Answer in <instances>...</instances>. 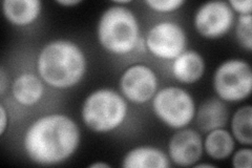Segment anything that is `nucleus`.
<instances>
[{
	"label": "nucleus",
	"instance_id": "obj_1",
	"mask_svg": "<svg viewBox=\"0 0 252 168\" xmlns=\"http://www.w3.org/2000/svg\"><path fill=\"white\" fill-rule=\"evenodd\" d=\"M80 131L65 115L53 114L39 118L26 133L23 145L32 161L40 165L64 162L78 148Z\"/></svg>",
	"mask_w": 252,
	"mask_h": 168
},
{
	"label": "nucleus",
	"instance_id": "obj_2",
	"mask_svg": "<svg viewBox=\"0 0 252 168\" xmlns=\"http://www.w3.org/2000/svg\"><path fill=\"white\" fill-rule=\"evenodd\" d=\"M37 69L46 84L55 89H69L82 80L86 70V58L76 43L57 40L41 50Z\"/></svg>",
	"mask_w": 252,
	"mask_h": 168
},
{
	"label": "nucleus",
	"instance_id": "obj_3",
	"mask_svg": "<svg viewBox=\"0 0 252 168\" xmlns=\"http://www.w3.org/2000/svg\"><path fill=\"white\" fill-rule=\"evenodd\" d=\"M98 39L104 49L115 55H126L138 47L139 25L131 11L121 5L110 6L99 20Z\"/></svg>",
	"mask_w": 252,
	"mask_h": 168
},
{
	"label": "nucleus",
	"instance_id": "obj_4",
	"mask_svg": "<svg viewBox=\"0 0 252 168\" xmlns=\"http://www.w3.org/2000/svg\"><path fill=\"white\" fill-rule=\"evenodd\" d=\"M82 119L90 130L107 133L119 127L127 115V104L112 90H98L84 101Z\"/></svg>",
	"mask_w": 252,
	"mask_h": 168
},
{
	"label": "nucleus",
	"instance_id": "obj_5",
	"mask_svg": "<svg viewBox=\"0 0 252 168\" xmlns=\"http://www.w3.org/2000/svg\"><path fill=\"white\" fill-rule=\"evenodd\" d=\"M153 107L157 117L175 130L184 129L195 115V105L191 96L176 86L165 87L156 93Z\"/></svg>",
	"mask_w": 252,
	"mask_h": 168
},
{
	"label": "nucleus",
	"instance_id": "obj_6",
	"mask_svg": "<svg viewBox=\"0 0 252 168\" xmlns=\"http://www.w3.org/2000/svg\"><path fill=\"white\" fill-rule=\"evenodd\" d=\"M214 86L219 97L224 101L236 102L247 98L252 87L250 66L239 59L225 61L216 70Z\"/></svg>",
	"mask_w": 252,
	"mask_h": 168
},
{
	"label": "nucleus",
	"instance_id": "obj_7",
	"mask_svg": "<svg viewBox=\"0 0 252 168\" xmlns=\"http://www.w3.org/2000/svg\"><path fill=\"white\" fill-rule=\"evenodd\" d=\"M145 43L148 51L156 57L175 60L185 52L187 37L183 29L177 23L163 21L149 30Z\"/></svg>",
	"mask_w": 252,
	"mask_h": 168
},
{
	"label": "nucleus",
	"instance_id": "obj_8",
	"mask_svg": "<svg viewBox=\"0 0 252 168\" xmlns=\"http://www.w3.org/2000/svg\"><path fill=\"white\" fill-rule=\"evenodd\" d=\"M233 12L227 2L210 1L203 4L194 16V27L206 38H220L233 25Z\"/></svg>",
	"mask_w": 252,
	"mask_h": 168
},
{
	"label": "nucleus",
	"instance_id": "obj_9",
	"mask_svg": "<svg viewBox=\"0 0 252 168\" xmlns=\"http://www.w3.org/2000/svg\"><path fill=\"white\" fill-rule=\"evenodd\" d=\"M120 87L126 99L132 103L143 104L155 97L158 79L151 67L135 65L123 73L120 79Z\"/></svg>",
	"mask_w": 252,
	"mask_h": 168
},
{
	"label": "nucleus",
	"instance_id": "obj_10",
	"mask_svg": "<svg viewBox=\"0 0 252 168\" xmlns=\"http://www.w3.org/2000/svg\"><path fill=\"white\" fill-rule=\"evenodd\" d=\"M203 142L199 133L181 129L169 142V157L179 166H191L199 161L203 154Z\"/></svg>",
	"mask_w": 252,
	"mask_h": 168
},
{
	"label": "nucleus",
	"instance_id": "obj_11",
	"mask_svg": "<svg viewBox=\"0 0 252 168\" xmlns=\"http://www.w3.org/2000/svg\"><path fill=\"white\" fill-rule=\"evenodd\" d=\"M205 71L202 56L194 51H185L173 60L172 74L178 81L190 84L200 80Z\"/></svg>",
	"mask_w": 252,
	"mask_h": 168
},
{
	"label": "nucleus",
	"instance_id": "obj_12",
	"mask_svg": "<svg viewBox=\"0 0 252 168\" xmlns=\"http://www.w3.org/2000/svg\"><path fill=\"white\" fill-rule=\"evenodd\" d=\"M229 113L223 101L211 98L204 101L196 114V123L200 129L209 133L218 129H223L228 122Z\"/></svg>",
	"mask_w": 252,
	"mask_h": 168
},
{
	"label": "nucleus",
	"instance_id": "obj_13",
	"mask_svg": "<svg viewBox=\"0 0 252 168\" xmlns=\"http://www.w3.org/2000/svg\"><path fill=\"white\" fill-rule=\"evenodd\" d=\"M169 165L168 158L161 149L149 146L131 149L122 163L126 168H167Z\"/></svg>",
	"mask_w": 252,
	"mask_h": 168
},
{
	"label": "nucleus",
	"instance_id": "obj_14",
	"mask_svg": "<svg viewBox=\"0 0 252 168\" xmlns=\"http://www.w3.org/2000/svg\"><path fill=\"white\" fill-rule=\"evenodd\" d=\"M41 12L39 0H5L3 13L6 19L15 26H28L33 23Z\"/></svg>",
	"mask_w": 252,
	"mask_h": 168
},
{
	"label": "nucleus",
	"instance_id": "obj_15",
	"mask_svg": "<svg viewBox=\"0 0 252 168\" xmlns=\"http://www.w3.org/2000/svg\"><path fill=\"white\" fill-rule=\"evenodd\" d=\"M41 80L33 74H22L15 79L12 94L15 101L25 106L35 105L43 96Z\"/></svg>",
	"mask_w": 252,
	"mask_h": 168
},
{
	"label": "nucleus",
	"instance_id": "obj_16",
	"mask_svg": "<svg viewBox=\"0 0 252 168\" xmlns=\"http://www.w3.org/2000/svg\"><path fill=\"white\" fill-rule=\"evenodd\" d=\"M203 146L210 158L224 160L233 153L234 140L229 132L218 129L209 132Z\"/></svg>",
	"mask_w": 252,
	"mask_h": 168
},
{
	"label": "nucleus",
	"instance_id": "obj_17",
	"mask_svg": "<svg viewBox=\"0 0 252 168\" xmlns=\"http://www.w3.org/2000/svg\"><path fill=\"white\" fill-rule=\"evenodd\" d=\"M251 119L252 107L250 105H246L238 109L231 121L233 137L244 145H251L252 144Z\"/></svg>",
	"mask_w": 252,
	"mask_h": 168
},
{
	"label": "nucleus",
	"instance_id": "obj_18",
	"mask_svg": "<svg viewBox=\"0 0 252 168\" xmlns=\"http://www.w3.org/2000/svg\"><path fill=\"white\" fill-rule=\"evenodd\" d=\"M235 35L239 43L246 49L251 51L252 49V19L251 14L241 15L238 19L235 28Z\"/></svg>",
	"mask_w": 252,
	"mask_h": 168
},
{
	"label": "nucleus",
	"instance_id": "obj_19",
	"mask_svg": "<svg viewBox=\"0 0 252 168\" xmlns=\"http://www.w3.org/2000/svg\"><path fill=\"white\" fill-rule=\"evenodd\" d=\"M152 10L161 13H169L178 10L184 4L183 0H147L145 2Z\"/></svg>",
	"mask_w": 252,
	"mask_h": 168
},
{
	"label": "nucleus",
	"instance_id": "obj_20",
	"mask_svg": "<svg viewBox=\"0 0 252 168\" xmlns=\"http://www.w3.org/2000/svg\"><path fill=\"white\" fill-rule=\"evenodd\" d=\"M252 151L250 148H244L236 151L232 159V165L235 168H250Z\"/></svg>",
	"mask_w": 252,
	"mask_h": 168
},
{
	"label": "nucleus",
	"instance_id": "obj_21",
	"mask_svg": "<svg viewBox=\"0 0 252 168\" xmlns=\"http://www.w3.org/2000/svg\"><path fill=\"white\" fill-rule=\"evenodd\" d=\"M231 10H234L242 15H249L252 11L251 0H231L228 2Z\"/></svg>",
	"mask_w": 252,
	"mask_h": 168
},
{
	"label": "nucleus",
	"instance_id": "obj_22",
	"mask_svg": "<svg viewBox=\"0 0 252 168\" xmlns=\"http://www.w3.org/2000/svg\"><path fill=\"white\" fill-rule=\"evenodd\" d=\"M7 121H9V117H7L6 109L3 106V104L0 105V134H3L6 126H7Z\"/></svg>",
	"mask_w": 252,
	"mask_h": 168
},
{
	"label": "nucleus",
	"instance_id": "obj_23",
	"mask_svg": "<svg viewBox=\"0 0 252 168\" xmlns=\"http://www.w3.org/2000/svg\"><path fill=\"white\" fill-rule=\"evenodd\" d=\"M5 87H6V77H5L3 68H1V71H0V94L1 95L4 94Z\"/></svg>",
	"mask_w": 252,
	"mask_h": 168
},
{
	"label": "nucleus",
	"instance_id": "obj_24",
	"mask_svg": "<svg viewBox=\"0 0 252 168\" xmlns=\"http://www.w3.org/2000/svg\"><path fill=\"white\" fill-rule=\"evenodd\" d=\"M81 2V0H58L57 3L64 6H73Z\"/></svg>",
	"mask_w": 252,
	"mask_h": 168
},
{
	"label": "nucleus",
	"instance_id": "obj_25",
	"mask_svg": "<svg viewBox=\"0 0 252 168\" xmlns=\"http://www.w3.org/2000/svg\"><path fill=\"white\" fill-rule=\"evenodd\" d=\"M90 167H109L108 164H104V163H94V164H92Z\"/></svg>",
	"mask_w": 252,
	"mask_h": 168
},
{
	"label": "nucleus",
	"instance_id": "obj_26",
	"mask_svg": "<svg viewBox=\"0 0 252 168\" xmlns=\"http://www.w3.org/2000/svg\"><path fill=\"white\" fill-rule=\"evenodd\" d=\"M195 167H214V165H211V164H199V165H196Z\"/></svg>",
	"mask_w": 252,
	"mask_h": 168
}]
</instances>
